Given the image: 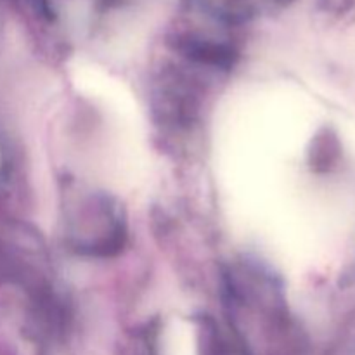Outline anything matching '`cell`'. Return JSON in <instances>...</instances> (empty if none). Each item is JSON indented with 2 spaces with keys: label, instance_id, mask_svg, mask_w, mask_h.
Here are the masks:
<instances>
[{
  "label": "cell",
  "instance_id": "3957f363",
  "mask_svg": "<svg viewBox=\"0 0 355 355\" xmlns=\"http://www.w3.org/2000/svg\"><path fill=\"white\" fill-rule=\"evenodd\" d=\"M208 12L220 21L246 19L262 9H272L290 3V0H201Z\"/></svg>",
  "mask_w": 355,
  "mask_h": 355
},
{
  "label": "cell",
  "instance_id": "7a4b0ae2",
  "mask_svg": "<svg viewBox=\"0 0 355 355\" xmlns=\"http://www.w3.org/2000/svg\"><path fill=\"white\" fill-rule=\"evenodd\" d=\"M172 45L180 58L207 69H229L238 58L229 38L203 28H182L173 35Z\"/></svg>",
  "mask_w": 355,
  "mask_h": 355
},
{
  "label": "cell",
  "instance_id": "6da1fadb",
  "mask_svg": "<svg viewBox=\"0 0 355 355\" xmlns=\"http://www.w3.org/2000/svg\"><path fill=\"white\" fill-rule=\"evenodd\" d=\"M66 239L76 253L85 257H114L127 243L123 208L106 193L80 191L64 207Z\"/></svg>",
  "mask_w": 355,
  "mask_h": 355
}]
</instances>
